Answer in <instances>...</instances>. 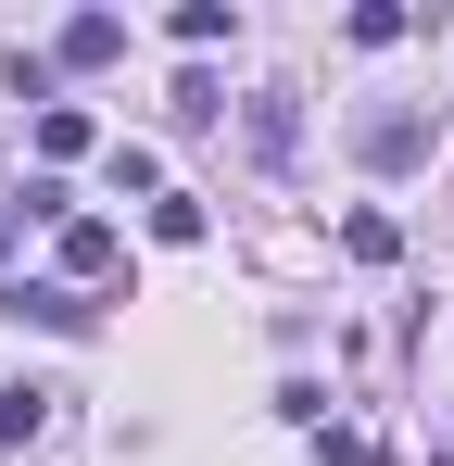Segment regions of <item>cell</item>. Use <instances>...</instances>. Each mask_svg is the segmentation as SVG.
I'll list each match as a JSON object with an SVG mask.
<instances>
[{
  "instance_id": "6da1fadb",
  "label": "cell",
  "mask_w": 454,
  "mask_h": 466,
  "mask_svg": "<svg viewBox=\"0 0 454 466\" xmlns=\"http://www.w3.org/2000/svg\"><path fill=\"white\" fill-rule=\"evenodd\" d=\"M51 429H64V390H0V441H13V454H38V441H51Z\"/></svg>"
},
{
  "instance_id": "7a4b0ae2",
  "label": "cell",
  "mask_w": 454,
  "mask_h": 466,
  "mask_svg": "<svg viewBox=\"0 0 454 466\" xmlns=\"http://www.w3.org/2000/svg\"><path fill=\"white\" fill-rule=\"evenodd\" d=\"M354 152H366L378 177H404V164L429 152V127H417V114H366V127H354Z\"/></svg>"
},
{
  "instance_id": "3957f363",
  "label": "cell",
  "mask_w": 454,
  "mask_h": 466,
  "mask_svg": "<svg viewBox=\"0 0 454 466\" xmlns=\"http://www.w3.org/2000/svg\"><path fill=\"white\" fill-rule=\"evenodd\" d=\"M0 315H26V328H88V303H76L64 278H13V290H0Z\"/></svg>"
},
{
  "instance_id": "277c9868",
  "label": "cell",
  "mask_w": 454,
  "mask_h": 466,
  "mask_svg": "<svg viewBox=\"0 0 454 466\" xmlns=\"http://www.w3.org/2000/svg\"><path fill=\"white\" fill-rule=\"evenodd\" d=\"M114 51H127V25H114V13H76L64 38H51V64H76V76H88V64H114Z\"/></svg>"
},
{
  "instance_id": "5b68a950",
  "label": "cell",
  "mask_w": 454,
  "mask_h": 466,
  "mask_svg": "<svg viewBox=\"0 0 454 466\" xmlns=\"http://www.w3.org/2000/svg\"><path fill=\"white\" fill-rule=\"evenodd\" d=\"M114 252H127V239L101 228V215H76L64 228V278H114Z\"/></svg>"
},
{
  "instance_id": "8992f818",
  "label": "cell",
  "mask_w": 454,
  "mask_h": 466,
  "mask_svg": "<svg viewBox=\"0 0 454 466\" xmlns=\"http://www.w3.org/2000/svg\"><path fill=\"white\" fill-rule=\"evenodd\" d=\"M291 139H303V114H291V88H265V101H253V152H265V164H291Z\"/></svg>"
},
{
  "instance_id": "52a82bcc",
  "label": "cell",
  "mask_w": 454,
  "mask_h": 466,
  "mask_svg": "<svg viewBox=\"0 0 454 466\" xmlns=\"http://www.w3.org/2000/svg\"><path fill=\"white\" fill-rule=\"evenodd\" d=\"M76 152H88V114L51 101V114H38V164H76Z\"/></svg>"
},
{
  "instance_id": "ba28073f",
  "label": "cell",
  "mask_w": 454,
  "mask_h": 466,
  "mask_svg": "<svg viewBox=\"0 0 454 466\" xmlns=\"http://www.w3.org/2000/svg\"><path fill=\"white\" fill-rule=\"evenodd\" d=\"M227 25H240V13H227V0H177V51H215Z\"/></svg>"
},
{
  "instance_id": "9c48e42d",
  "label": "cell",
  "mask_w": 454,
  "mask_h": 466,
  "mask_svg": "<svg viewBox=\"0 0 454 466\" xmlns=\"http://www.w3.org/2000/svg\"><path fill=\"white\" fill-rule=\"evenodd\" d=\"M341 252H354V265H391V252H404V228H391V215H354V228H341Z\"/></svg>"
},
{
  "instance_id": "30bf717a",
  "label": "cell",
  "mask_w": 454,
  "mask_h": 466,
  "mask_svg": "<svg viewBox=\"0 0 454 466\" xmlns=\"http://www.w3.org/2000/svg\"><path fill=\"white\" fill-rule=\"evenodd\" d=\"M404 25H417V13H404V0H366V13H354V51H391V38H404Z\"/></svg>"
}]
</instances>
